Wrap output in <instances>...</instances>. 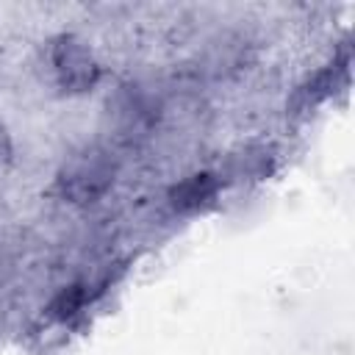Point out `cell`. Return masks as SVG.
Wrapping results in <instances>:
<instances>
[{
    "instance_id": "obj_1",
    "label": "cell",
    "mask_w": 355,
    "mask_h": 355,
    "mask_svg": "<svg viewBox=\"0 0 355 355\" xmlns=\"http://www.w3.org/2000/svg\"><path fill=\"white\" fill-rule=\"evenodd\" d=\"M111 180V169L108 164L97 155V153H86L83 158H78L61 178L64 191L75 200H92L97 197Z\"/></svg>"
},
{
    "instance_id": "obj_2",
    "label": "cell",
    "mask_w": 355,
    "mask_h": 355,
    "mask_svg": "<svg viewBox=\"0 0 355 355\" xmlns=\"http://www.w3.org/2000/svg\"><path fill=\"white\" fill-rule=\"evenodd\" d=\"M214 191V183H211V178L208 175H197V178H191L189 183H183L180 189H175V205H180V208H191V205H197V202H202V197H208Z\"/></svg>"
}]
</instances>
